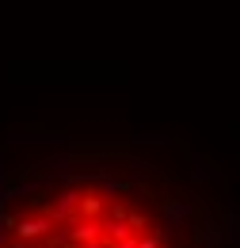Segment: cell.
Listing matches in <instances>:
<instances>
[{"instance_id":"cell-1","label":"cell","mask_w":240,"mask_h":248,"mask_svg":"<svg viewBox=\"0 0 240 248\" xmlns=\"http://www.w3.org/2000/svg\"><path fill=\"white\" fill-rule=\"evenodd\" d=\"M225 229H229V241H237V237H240V214H237V210H229V221H225Z\"/></svg>"}]
</instances>
